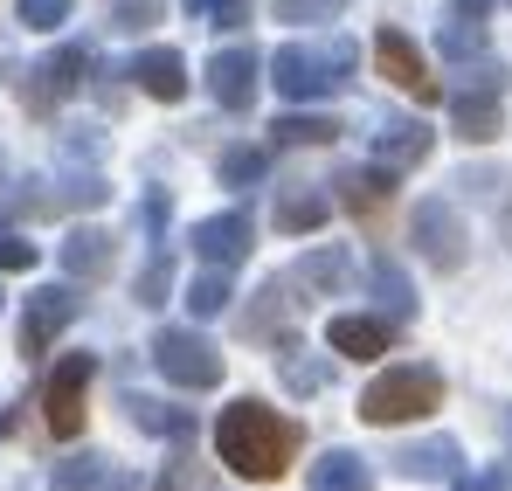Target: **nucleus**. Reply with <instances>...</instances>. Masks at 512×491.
Wrapping results in <instances>:
<instances>
[{
  "label": "nucleus",
  "mask_w": 512,
  "mask_h": 491,
  "mask_svg": "<svg viewBox=\"0 0 512 491\" xmlns=\"http://www.w3.org/2000/svg\"><path fill=\"white\" fill-rule=\"evenodd\" d=\"M215 450H222V464H229L236 478L270 485V478H284L291 457H298V422H284L270 402L243 395V402H229L222 422H215Z\"/></svg>",
  "instance_id": "nucleus-1"
},
{
  "label": "nucleus",
  "mask_w": 512,
  "mask_h": 491,
  "mask_svg": "<svg viewBox=\"0 0 512 491\" xmlns=\"http://www.w3.org/2000/svg\"><path fill=\"white\" fill-rule=\"evenodd\" d=\"M353 70V42H326V49H277L270 56V83L277 97H333Z\"/></svg>",
  "instance_id": "nucleus-2"
},
{
  "label": "nucleus",
  "mask_w": 512,
  "mask_h": 491,
  "mask_svg": "<svg viewBox=\"0 0 512 491\" xmlns=\"http://www.w3.org/2000/svg\"><path fill=\"white\" fill-rule=\"evenodd\" d=\"M436 402H443V374L416 360V367H388V374L360 395V415L388 429V422H416V415H429Z\"/></svg>",
  "instance_id": "nucleus-3"
},
{
  "label": "nucleus",
  "mask_w": 512,
  "mask_h": 491,
  "mask_svg": "<svg viewBox=\"0 0 512 491\" xmlns=\"http://www.w3.org/2000/svg\"><path fill=\"white\" fill-rule=\"evenodd\" d=\"M153 367L167 374L173 388H215V381H222V353H215L201 332H180V326H167L153 339Z\"/></svg>",
  "instance_id": "nucleus-4"
},
{
  "label": "nucleus",
  "mask_w": 512,
  "mask_h": 491,
  "mask_svg": "<svg viewBox=\"0 0 512 491\" xmlns=\"http://www.w3.org/2000/svg\"><path fill=\"white\" fill-rule=\"evenodd\" d=\"M90 374H97V360L90 353H63L56 360V374H49V388H42V422L56 429V436H77L84 429V388Z\"/></svg>",
  "instance_id": "nucleus-5"
},
{
  "label": "nucleus",
  "mask_w": 512,
  "mask_h": 491,
  "mask_svg": "<svg viewBox=\"0 0 512 491\" xmlns=\"http://www.w3.org/2000/svg\"><path fill=\"white\" fill-rule=\"evenodd\" d=\"M409 236H416V249H423L436 270H464V222H457V208H443V201H416Z\"/></svg>",
  "instance_id": "nucleus-6"
},
{
  "label": "nucleus",
  "mask_w": 512,
  "mask_h": 491,
  "mask_svg": "<svg viewBox=\"0 0 512 491\" xmlns=\"http://www.w3.org/2000/svg\"><path fill=\"white\" fill-rule=\"evenodd\" d=\"M374 56H381V77L395 83V90H409L416 104H436L443 97V83L423 70V56H416V42L409 35H395V28H381V42H374Z\"/></svg>",
  "instance_id": "nucleus-7"
},
{
  "label": "nucleus",
  "mask_w": 512,
  "mask_h": 491,
  "mask_svg": "<svg viewBox=\"0 0 512 491\" xmlns=\"http://www.w3.org/2000/svg\"><path fill=\"white\" fill-rule=\"evenodd\" d=\"M194 249H201V263H215V270H236V263L250 256V215H243V208H229V215H208V222L194 229Z\"/></svg>",
  "instance_id": "nucleus-8"
},
{
  "label": "nucleus",
  "mask_w": 512,
  "mask_h": 491,
  "mask_svg": "<svg viewBox=\"0 0 512 491\" xmlns=\"http://www.w3.org/2000/svg\"><path fill=\"white\" fill-rule=\"evenodd\" d=\"M77 319V291L70 284H56V291H35V305H28V319H21V353H49V339Z\"/></svg>",
  "instance_id": "nucleus-9"
},
{
  "label": "nucleus",
  "mask_w": 512,
  "mask_h": 491,
  "mask_svg": "<svg viewBox=\"0 0 512 491\" xmlns=\"http://www.w3.org/2000/svg\"><path fill=\"white\" fill-rule=\"evenodd\" d=\"M208 90H215V104H222V111H250V97H256V56H250V49H215V63H208Z\"/></svg>",
  "instance_id": "nucleus-10"
},
{
  "label": "nucleus",
  "mask_w": 512,
  "mask_h": 491,
  "mask_svg": "<svg viewBox=\"0 0 512 491\" xmlns=\"http://www.w3.org/2000/svg\"><path fill=\"white\" fill-rule=\"evenodd\" d=\"M450 125H457V139H471V146H485V139H499V97L492 90H450Z\"/></svg>",
  "instance_id": "nucleus-11"
},
{
  "label": "nucleus",
  "mask_w": 512,
  "mask_h": 491,
  "mask_svg": "<svg viewBox=\"0 0 512 491\" xmlns=\"http://www.w3.org/2000/svg\"><path fill=\"white\" fill-rule=\"evenodd\" d=\"M429 125H416V118H402V125H381L374 132V160L388 166V173H402V166H416V160H429Z\"/></svg>",
  "instance_id": "nucleus-12"
},
{
  "label": "nucleus",
  "mask_w": 512,
  "mask_h": 491,
  "mask_svg": "<svg viewBox=\"0 0 512 491\" xmlns=\"http://www.w3.org/2000/svg\"><path fill=\"white\" fill-rule=\"evenodd\" d=\"M333 353L346 360H381L388 353V339H395V319H333Z\"/></svg>",
  "instance_id": "nucleus-13"
},
{
  "label": "nucleus",
  "mask_w": 512,
  "mask_h": 491,
  "mask_svg": "<svg viewBox=\"0 0 512 491\" xmlns=\"http://www.w3.org/2000/svg\"><path fill=\"white\" fill-rule=\"evenodd\" d=\"M132 77H139L146 97H160V104H180V97H187V63H180L173 49H146V56L132 63Z\"/></svg>",
  "instance_id": "nucleus-14"
},
{
  "label": "nucleus",
  "mask_w": 512,
  "mask_h": 491,
  "mask_svg": "<svg viewBox=\"0 0 512 491\" xmlns=\"http://www.w3.org/2000/svg\"><path fill=\"white\" fill-rule=\"evenodd\" d=\"M312 491H374V471H367V457H353V450H326V457L312 464Z\"/></svg>",
  "instance_id": "nucleus-15"
},
{
  "label": "nucleus",
  "mask_w": 512,
  "mask_h": 491,
  "mask_svg": "<svg viewBox=\"0 0 512 491\" xmlns=\"http://www.w3.org/2000/svg\"><path fill=\"white\" fill-rule=\"evenodd\" d=\"M326 215H333V194H319V187H291V194H277V229H291V236L319 229Z\"/></svg>",
  "instance_id": "nucleus-16"
},
{
  "label": "nucleus",
  "mask_w": 512,
  "mask_h": 491,
  "mask_svg": "<svg viewBox=\"0 0 512 491\" xmlns=\"http://www.w3.org/2000/svg\"><path fill=\"white\" fill-rule=\"evenodd\" d=\"M84 63H90L84 49H56V56L35 70V90H28V97H35V104H49V97H70V90L84 83Z\"/></svg>",
  "instance_id": "nucleus-17"
},
{
  "label": "nucleus",
  "mask_w": 512,
  "mask_h": 491,
  "mask_svg": "<svg viewBox=\"0 0 512 491\" xmlns=\"http://www.w3.org/2000/svg\"><path fill=\"white\" fill-rule=\"evenodd\" d=\"M395 471H402V478H457V443H450V436L409 443V450L395 457Z\"/></svg>",
  "instance_id": "nucleus-18"
},
{
  "label": "nucleus",
  "mask_w": 512,
  "mask_h": 491,
  "mask_svg": "<svg viewBox=\"0 0 512 491\" xmlns=\"http://www.w3.org/2000/svg\"><path fill=\"white\" fill-rule=\"evenodd\" d=\"M63 270H70V277H104V270H111V236H97V229H70V243H63Z\"/></svg>",
  "instance_id": "nucleus-19"
},
{
  "label": "nucleus",
  "mask_w": 512,
  "mask_h": 491,
  "mask_svg": "<svg viewBox=\"0 0 512 491\" xmlns=\"http://www.w3.org/2000/svg\"><path fill=\"white\" fill-rule=\"evenodd\" d=\"M291 277H298V291H340L353 270H346L340 249H312V256H305V263H298Z\"/></svg>",
  "instance_id": "nucleus-20"
},
{
  "label": "nucleus",
  "mask_w": 512,
  "mask_h": 491,
  "mask_svg": "<svg viewBox=\"0 0 512 491\" xmlns=\"http://www.w3.org/2000/svg\"><path fill=\"white\" fill-rule=\"evenodd\" d=\"M436 42H443V56H450V63H471V56H485V21L450 14V21L436 28Z\"/></svg>",
  "instance_id": "nucleus-21"
},
{
  "label": "nucleus",
  "mask_w": 512,
  "mask_h": 491,
  "mask_svg": "<svg viewBox=\"0 0 512 491\" xmlns=\"http://www.w3.org/2000/svg\"><path fill=\"white\" fill-rule=\"evenodd\" d=\"M229 298H236V291H229V270H215V263H208V270L187 284V312H194V319H215Z\"/></svg>",
  "instance_id": "nucleus-22"
},
{
  "label": "nucleus",
  "mask_w": 512,
  "mask_h": 491,
  "mask_svg": "<svg viewBox=\"0 0 512 491\" xmlns=\"http://www.w3.org/2000/svg\"><path fill=\"white\" fill-rule=\"evenodd\" d=\"M374 298H381V305H388V319H395V326H402V319H409V312H416V291H409V277H402V270H395V263H388V256H381V263H374Z\"/></svg>",
  "instance_id": "nucleus-23"
},
{
  "label": "nucleus",
  "mask_w": 512,
  "mask_h": 491,
  "mask_svg": "<svg viewBox=\"0 0 512 491\" xmlns=\"http://www.w3.org/2000/svg\"><path fill=\"white\" fill-rule=\"evenodd\" d=\"M56 491H118L104 457H77V464H56Z\"/></svg>",
  "instance_id": "nucleus-24"
},
{
  "label": "nucleus",
  "mask_w": 512,
  "mask_h": 491,
  "mask_svg": "<svg viewBox=\"0 0 512 491\" xmlns=\"http://www.w3.org/2000/svg\"><path fill=\"white\" fill-rule=\"evenodd\" d=\"M340 201L353 208V215H374V208L388 201V166H381V173H346V180H340Z\"/></svg>",
  "instance_id": "nucleus-25"
},
{
  "label": "nucleus",
  "mask_w": 512,
  "mask_h": 491,
  "mask_svg": "<svg viewBox=\"0 0 512 491\" xmlns=\"http://www.w3.org/2000/svg\"><path fill=\"white\" fill-rule=\"evenodd\" d=\"M125 409H132L139 429H153V436H187V429H194V415H187V409H160V402H146V395H132Z\"/></svg>",
  "instance_id": "nucleus-26"
},
{
  "label": "nucleus",
  "mask_w": 512,
  "mask_h": 491,
  "mask_svg": "<svg viewBox=\"0 0 512 491\" xmlns=\"http://www.w3.org/2000/svg\"><path fill=\"white\" fill-rule=\"evenodd\" d=\"M326 139H340L333 118H284L277 125V146H326Z\"/></svg>",
  "instance_id": "nucleus-27"
},
{
  "label": "nucleus",
  "mask_w": 512,
  "mask_h": 491,
  "mask_svg": "<svg viewBox=\"0 0 512 491\" xmlns=\"http://www.w3.org/2000/svg\"><path fill=\"white\" fill-rule=\"evenodd\" d=\"M222 180H229V187L263 180V153H256V146H229V153H222Z\"/></svg>",
  "instance_id": "nucleus-28"
},
{
  "label": "nucleus",
  "mask_w": 512,
  "mask_h": 491,
  "mask_svg": "<svg viewBox=\"0 0 512 491\" xmlns=\"http://www.w3.org/2000/svg\"><path fill=\"white\" fill-rule=\"evenodd\" d=\"M277 360H284V381H291L298 395H312V388L326 381V367H319V360H298V353H277Z\"/></svg>",
  "instance_id": "nucleus-29"
},
{
  "label": "nucleus",
  "mask_w": 512,
  "mask_h": 491,
  "mask_svg": "<svg viewBox=\"0 0 512 491\" xmlns=\"http://www.w3.org/2000/svg\"><path fill=\"white\" fill-rule=\"evenodd\" d=\"M21 21L28 28H56V21H70V0H21Z\"/></svg>",
  "instance_id": "nucleus-30"
},
{
  "label": "nucleus",
  "mask_w": 512,
  "mask_h": 491,
  "mask_svg": "<svg viewBox=\"0 0 512 491\" xmlns=\"http://www.w3.org/2000/svg\"><path fill=\"white\" fill-rule=\"evenodd\" d=\"M346 0H277V21H319V14H340Z\"/></svg>",
  "instance_id": "nucleus-31"
},
{
  "label": "nucleus",
  "mask_w": 512,
  "mask_h": 491,
  "mask_svg": "<svg viewBox=\"0 0 512 491\" xmlns=\"http://www.w3.org/2000/svg\"><path fill=\"white\" fill-rule=\"evenodd\" d=\"M0 270H35V243H21V236H0Z\"/></svg>",
  "instance_id": "nucleus-32"
},
{
  "label": "nucleus",
  "mask_w": 512,
  "mask_h": 491,
  "mask_svg": "<svg viewBox=\"0 0 512 491\" xmlns=\"http://www.w3.org/2000/svg\"><path fill=\"white\" fill-rule=\"evenodd\" d=\"M153 21H160V7H146V0H132V7L111 14V28H125V35H132V28H153Z\"/></svg>",
  "instance_id": "nucleus-33"
},
{
  "label": "nucleus",
  "mask_w": 512,
  "mask_h": 491,
  "mask_svg": "<svg viewBox=\"0 0 512 491\" xmlns=\"http://www.w3.org/2000/svg\"><path fill=\"white\" fill-rule=\"evenodd\" d=\"M208 14H215V28H243L250 21V0H208Z\"/></svg>",
  "instance_id": "nucleus-34"
},
{
  "label": "nucleus",
  "mask_w": 512,
  "mask_h": 491,
  "mask_svg": "<svg viewBox=\"0 0 512 491\" xmlns=\"http://www.w3.org/2000/svg\"><path fill=\"white\" fill-rule=\"evenodd\" d=\"M506 471H478V478H457V491H506Z\"/></svg>",
  "instance_id": "nucleus-35"
},
{
  "label": "nucleus",
  "mask_w": 512,
  "mask_h": 491,
  "mask_svg": "<svg viewBox=\"0 0 512 491\" xmlns=\"http://www.w3.org/2000/svg\"><path fill=\"white\" fill-rule=\"evenodd\" d=\"M485 7H492V0H457V14H471V21H485Z\"/></svg>",
  "instance_id": "nucleus-36"
},
{
  "label": "nucleus",
  "mask_w": 512,
  "mask_h": 491,
  "mask_svg": "<svg viewBox=\"0 0 512 491\" xmlns=\"http://www.w3.org/2000/svg\"><path fill=\"white\" fill-rule=\"evenodd\" d=\"M506 429H512V415H506Z\"/></svg>",
  "instance_id": "nucleus-37"
}]
</instances>
